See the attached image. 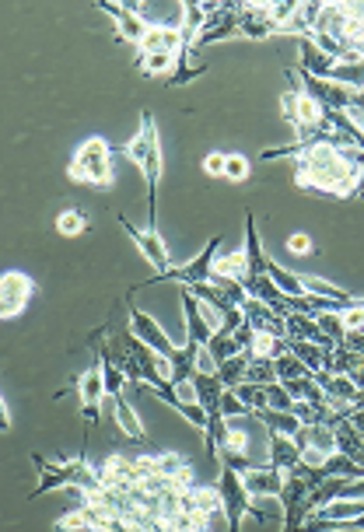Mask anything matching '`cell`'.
I'll use <instances>...</instances> for the list:
<instances>
[{"label": "cell", "mask_w": 364, "mask_h": 532, "mask_svg": "<svg viewBox=\"0 0 364 532\" xmlns=\"http://www.w3.org/2000/svg\"><path fill=\"white\" fill-rule=\"evenodd\" d=\"M364 168L361 147H312L294 158V183L302 189H319L330 196H354Z\"/></svg>", "instance_id": "cell-1"}, {"label": "cell", "mask_w": 364, "mask_h": 532, "mask_svg": "<svg viewBox=\"0 0 364 532\" xmlns=\"http://www.w3.org/2000/svg\"><path fill=\"white\" fill-rule=\"evenodd\" d=\"M123 155L144 176V186H148V228H155V196H158V183H161V140H158L155 112H148V109L140 112V130L130 137V144L123 147Z\"/></svg>", "instance_id": "cell-2"}, {"label": "cell", "mask_w": 364, "mask_h": 532, "mask_svg": "<svg viewBox=\"0 0 364 532\" xmlns=\"http://www.w3.org/2000/svg\"><path fill=\"white\" fill-rule=\"evenodd\" d=\"M67 176H71V183H81V186L112 189L116 176H112V147H109V140L88 137L78 151H74Z\"/></svg>", "instance_id": "cell-3"}, {"label": "cell", "mask_w": 364, "mask_h": 532, "mask_svg": "<svg viewBox=\"0 0 364 532\" xmlns=\"http://www.w3.org/2000/svg\"><path fill=\"white\" fill-rule=\"evenodd\" d=\"M217 498H221V511L228 518V532H242V518L253 515V494L245 490V477L232 470V466H221V477H217Z\"/></svg>", "instance_id": "cell-4"}, {"label": "cell", "mask_w": 364, "mask_h": 532, "mask_svg": "<svg viewBox=\"0 0 364 532\" xmlns=\"http://www.w3.org/2000/svg\"><path fill=\"white\" fill-rule=\"evenodd\" d=\"M225 245V235H214V239L200 249V256H193L189 263L172 266L165 277H151V284H161V280H179L182 288H196V284H210L214 280V260H217V249Z\"/></svg>", "instance_id": "cell-5"}, {"label": "cell", "mask_w": 364, "mask_h": 532, "mask_svg": "<svg viewBox=\"0 0 364 532\" xmlns=\"http://www.w3.org/2000/svg\"><path fill=\"white\" fill-rule=\"evenodd\" d=\"M95 7L105 11V14H112V22H116V35L123 39V43H130L133 50L144 43V35H148V22H144V7L140 4H109V0H95Z\"/></svg>", "instance_id": "cell-6"}, {"label": "cell", "mask_w": 364, "mask_h": 532, "mask_svg": "<svg viewBox=\"0 0 364 532\" xmlns=\"http://www.w3.org/2000/svg\"><path fill=\"white\" fill-rule=\"evenodd\" d=\"M120 224H123V232L133 239V245L144 252V260L155 266V277H165V273L176 266L172 263V256H168V245H165V239L158 235L155 228H144V232H140V228H133L127 217H120Z\"/></svg>", "instance_id": "cell-7"}, {"label": "cell", "mask_w": 364, "mask_h": 532, "mask_svg": "<svg viewBox=\"0 0 364 532\" xmlns=\"http://www.w3.org/2000/svg\"><path fill=\"white\" fill-rule=\"evenodd\" d=\"M127 319H130V333H133V337H140V340L151 347V350H158L161 357H168V361H172V357L179 354L176 340H172V337H168V333H165V329H161V326H158V322L151 319L148 312L133 309L130 301H127Z\"/></svg>", "instance_id": "cell-8"}, {"label": "cell", "mask_w": 364, "mask_h": 532, "mask_svg": "<svg viewBox=\"0 0 364 532\" xmlns=\"http://www.w3.org/2000/svg\"><path fill=\"white\" fill-rule=\"evenodd\" d=\"M32 291H35L32 277L18 273V270H7V273L0 277V316H4V319L22 316L25 305H28V298H32Z\"/></svg>", "instance_id": "cell-9"}, {"label": "cell", "mask_w": 364, "mask_h": 532, "mask_svg": "<svg viewBox=\"0 0 364 532\" xmlns=\"http://www.w3.org/2000/svg\"><path fill=\"white\" fill-rule=\"evenodd\" d=\"M78 393H81V417H84V431H91L95 421H99V410H102V396H105V378L102 368L95 361V368L78 378Z\"/></svg>", "instance_id": "cell-10"}, {"label": "cell", "mask_w": 364, "mask_h": 532, "mask_svg": "<svg viewBox=\"0 0 364 532\" xmlns=\"http://www.w3.org/2000/svg\"><path fill=\"white\" fill-rule=\"evenodd\" d=\"M182 316H186V344L207 347L210 337H214V326H210L207 312H204V301L189 288H182Z\"/></svg>", "instance_id": "cell-11"}, {"label": "cell", "mask_w": 364, "mask_h": 532, "mask_svg": "<svg viewBox=\"0 0 364 532\" xmlns=\"http://www.w3.org/2000/svg\"><path fill=\"white\" fill-rule=\"evenodd\" d=\"M137 53H168L179 56L186 53V43H182V28L176 25H151L144 43L137 46Z\"/></svg>", "instance_id": "cell-12"}, {"label": "cell", "mask_w": 364, "mask_h": 532, "mask_svg": "<svg viewBox=\"0 0 364 532\" xmlns=\"http://www.w3.org/2000/svg\"><path fill=\"white\" fill-rule=\"evenodd\" d=\"M337 63L340 60H333L330 53H322L309 35H302V39H298V71H305V74H312V78L330 81V74H333V67H337Z\"/></svg>", "instance_id": "cell-13"}, {"label": "cell", "mask_w": 364, "mask_h": 532, "mask_svg": "<svg viewBox=\"0 0 364 532\" xmlns=\"http://www.w3.org/2000/svg\"><path fill=\"white\" fill-rule=\"evenodd\" d=\"M281 25L270 14V4H245L242 7V39H266L277 35Z\"/></svg>", "instance_id": "cell-14"}, {"label": "cell", "mask_w": 364, "mask_h": 532, "mask_svg": "<svg viewBox=\"0 0 364 532\" xmlns=\"http://www.w3.org/2000/svg\"><path fill=\"white\" fill-rule=\"evenodd\" d=\"M242 477H245V490H249L253 498H281V494H284L287 473L273 470V466H256V470H249V473H242Z\"/></svg>", "instance_id": "cell-15"}, {"label": "cell", "mask_w": 364, "mask_h": 532, "mask_svg": "<svg viewBox=\"0 0 364 532\" xmlns=\"http://www.w3.org/2000/svg\"><path fill=\"white\" fill-rule=\"evenodd\" d=\"M266 442H270V466H273V470L291 473V470H298V466L305 462V455H302L294 438H287V434H270V431H266Z\"/></svg>", "instance_id": "cell-16"}, {"label": "cell", "mask_w": 364, "mask_h": 532, "mask_svg": "<svg viewBox=\"0 0 364 532\" xmlns=\"http://www.w3.org/2000/svg\"><path fill=\"white\" fill-rule=\"evenodd\" d=\"M193 385H196V403L204 406V413H207V421H217L221 417V396H225V382L217 378V375H204L196 372L189 378Z\"/></svg>", "instance_id": "cell-17"}, {"label": "cell", "mask_w": 364, "mask_h": 532, "mask_svg": "<svg viewBox=\"0 0 364 532\" xmlns=\"http://www.w3.org/2000/svg\"><path fill=\"white\" fill-rule=\"evenodd\" d=\"M253 421H260V424L266 427L270 434H287V438H294V434L305 427L302 421H298V417H294V413H284V410H270V406H266V410H260V413H253Z\"/></svg>", "instance_id": "cell-18"}, {"label": "cell", "mask_w": 364, "mask_h": 532, "mask_svg": "<svg viewBox=\"0 0 364 532\" xmlns=\"http://www.w3.org/2000/svg\"><path fill=\"white\" fill-rule=\"evenodd\" d=\"M133 63H137V71H144L148 78L168 81L172 74H176V63H179V56H168V53H137V56H133Z\"/></svg>", "instance_id": "cell-19"}, {"label": "cell", "mask_w": 364, "mask_h": 532, "mask_svg": "<svg viewBox=\"0 0 364 532\" xmlns=\"http://www.w3.org/2000/svg\"><path fill=\"white\" fill-rule=\"evenodd\" d=\"M112 406H116V421H120V427H123V434L133 438V442H140V445H148V431H144V424H140V417L133 413V406L127 403V396L112 399Z\"/></svg>", "instance_id": "cell-20"}, {"label": "cell", "mask_w": 364, "mask_h": 532, "mask_svg": "<svg viewBox=\"0 0 364 532\" xmlns=\"http://www.w3.org/2000/svg\"><path fill=\"white\" fill-rule=\"evenodd\" d=\"M333 84H343L350 91H364V60H347V63H337L333 74H330Z\"/></svg>", "instance_id": "cell-21"}, {"label": "cell", "mask_w": 364, "mask_h": 532, "mask_svg": "<svg viewBox=\"0 0 364 532\" xmlns=\"http://www.w3.org/2000/svg\"><path fill=\"white\" fill-rule=\"evenodd\" d=\"M249 365H253L249 354H235L232 361H225V365L217 368V378L225 382V389H238V385L245 382V375H249Z\"/></svg>", "instance_id": "cell-22"}, {"label": "cell", "mask_w": 364, "mask_h": 532, "mask_svg": "<svg viewBox=\"0 0 364 532\" xmlns=\"http://www.w3.org/2000/svg\"><path fill=\"white\" fill-rule=\"evenodd\" d=\"M91 228V221H88V214L81 211V207H71V211H60L56 217V232L63 235V239H78Z\"/></svg>", "instance_id": "cell-23"}, {"label": "cell", "mask_w": 364, "mask_h": 532, "mask_svg": "<svg viewBox=\"0 0 364 532\" xmlns=\"http://www.w3.org/2000/svg\"><path fill=\"white\" fill-rule=\"evenodd\" d=\"M214 277H228V280H242L245 277V249H238V252H217V260H214Z\"/></svg>", "instance_id": "cell-24"}, {"label": "cell", "mask_w": 364, "mask_h": 532, "mask_svg": "<svg viewBox=\"0 0 364 532\" xmlns=\"http://www.w3.org/2000/svg\"><path fill=\"white\" fill-rule=\"evenodd\" d=\"M270 277H273V284H277L287 298H305V294H309L305 291V284H302V277H298V273H291V270H284L277 260H270Z\"/></svg>", "instance_id": "cell-25"}, {"label": "cell", "mask_w": 364, "mask_h": 532, "mask_svg": "<svg viewBox=\"0 0 364 532\" xmlns=\"http://www.w3.org/2000/svg\"><path fill=\"white\" fill-rule=\"evenodd\" d=\"M207 350H210V357L217 361V368H221L225 361H232L235 354H238V344H235L232 333H225V329H214V337H210Z\"/></svg>", "instance_id": "cell-26"}, {"label": "cell", "mask_w": 364, "mask_h": 532, "mask_svg": "<svg viewBox=\"0 0 364 532\" xmlns=\"http://www.w3.org/2000/svg\"><path fill=\"white\" fill-rule=\"evenodd\" d=\"M235 396L242 399L253 413H260V410H266L270 406V393H266V385H253V382H242L238 389H232Z\"/></svg>", "instance_id": "cell-27"}, {"label": "cell", "mask_w": 364, "mask_h": 532, "mask_svg": "<svg viewBox=\"0 0 364 532\" xmlns=\"http://www.w3.org/2000/svg\"><path fill=\"white\" fill-rule=\"evenodd\" d=\"M245 382H253V385H277V382H281V378H277V365H273L270 357H253Z\"/></svg>", "instance_id": "cell-28"}, {"label": "cell", "mask_w": 364, "mask_h": 532, "mask_svg": "<svg viewBox=\"0 0 364 532\" xmlns=\"http://www.w3.org/2000/svg\"><path fill=\"white\" fill-rule=\"evenodd\" d=\"M186 60H189V53H179L176 74L165 81V88H179V84H189V81H196V78H204V74H207V63H196V67H189Z\"/></svg>", "instance_id": "cell-29"}, {"label": "cell", "mask_w": 364, "mask_h": 532, "mask_svg": "<svg viewBox=\"0 0 364 532\" xmlns=\"http://www.w3.org/2000/svg\"><path fill=\"white\" fill-rule=\"evenodd\" d=\"M315 322H319V329L326 333V340H333L337 347H343V340H347V322H343V312H322Z\"/></svg>", "instance_id": "cell-30"}, {"label": "cell", "mask_w": 364, "mask_h": 532, "mask_svg": "<svg viewBox=\"0 0 364 532\" xmlns=\"http://www.w3.org/2000/svg\"><path fill=\"white\" fill-rule=\"evenodd\" d=\"M273 365H277V378H281V382H294V378H309V375H312L291 350H287L284 357H277Z\"/></svg>", "instance_id": "cell-31"}, {"label": "cell", "mask_w": 364, "mask_h": 532, "mask_svg": "<svg viewBox=\"0 0 364 532\" xmlns=\"http://www.w3.org/2000/svg\"><path fill=\"white\" fill-rule=\"evenodd\" d=\"M221 417H225V421H238V417L253 421V410H249L242 399L235 396L232 389H225V396H221Z\"/></svg>", "instance_id": "cell-32"}, {"label": "cell", "mask_w": 364, "mask_h": 532, "mask_svg": "<svg viewBox=\"0 0 364 532\" xmlns=\"http://www.w3.org/2000/svg\"><path fill=\"white\" fill-rule=\"evenodd\" d=\"M249 176H253L249 158H242V155H228V165H225V179H228V183H245Z\"/></svg>", "instance_id": "cell-33"}, {"label": "cell", "mask_w": 364, "mask_h": 532, "mask_svg": "<svg viewBox=\"0 0 364 532\" xmlns=\"http://www.w3.org/2000/svg\"><path fill=\"white\" fill-rule=\"evenodd\" d=\"M298 99H302V88H291L281 95V109H284V119L291 127H298Z\"/></svg>", "instance_id": "cell-34"}, {"label": "cell", "mask_w": 364, "mask_h": 532, "mask_svg": "<svg viewBox=\"0 0 364 532\" xmlns=\"http://www.w3.org/2000/svg\"><path fill=\"white\" fill-rule=\"evenodd\" d=\"M266 393H270V410H284V413L294 410V399L287 396V389L281 382H277V385H266Z\"/></svg>", "instance_id": "cell-35"}, {"label": "cell", "mask_w": 364, "mask_h": 532, "mask_svg": "<svg viewBox=\"0 0 364 532\" xmlns=\"http://www.w3.org/2000/svg\"><path fill=\"white\" fill-rule=\"evenodd\" d=\"M287 249H291L294 256H309V252H312V239H309L305 232H294V235L287 239Z\"/></svg>", "instance_id": "cell-36"}, {"label": "cell", "mask_w": 364, "mask_h": 532, "mask_svg": "<svg viewBox=\"0 0 364 532\" xmlns=\"http://www.w3.org/2000/svg\"><path fill=\"white\" fill-rule=\"evenodd\" d=\"M225 165H228V155L210 151L207 158H204V172H207V176H225Z\"/></svg>", "instance_id": "cell-37"}, {"label": "cell", "mask_w": 364, "mask_h": 532, "mask_svg": "<svg viewBox=\"0 0 364 532\" xmlns=\"http://www.w3.org/2000/svg\"><path fill=\"white\" fill-rule=\"evenodd\" d=\"M343 417H347V424L354 427V431H358V434H361V438H364V410H361V406H354V410H347Z\"/></svg>", "instance_id": "cell-38"}, {"label": "cell", "mask_w": 364, "mask_h": 532, "mask_svg": "<svg viewBox=\"0 0 364 532\" xmlns=\"http://www.w3.org/2000/svg\"><path fill=\"white\" fill-rule=\"evenodd\" d=\"M0 413H4V421H0V427L7 431V427H11V413H7V399H0Z\"/></svg>", "instance_id": "cell-39"}, {"label": "cell", "mask_w": 364, "mask_h": 532, "mask_svg": "<svg viewBox=\"0 0 364 532\" xmlns=\"http://www.w3.org/2000/svg\"><path fill=\"white\" fill-rule=\"evenodd\" d=\"M354 196H358V200H364V168H361V176H358V186H354Z\"/></svg>", "instance_id": "cell-40"}, {"label": "cell", "mask_w": 364, "mask_h": 532, "mask_svg": "<svg viewBox=\"0 0 364 532\" xmlns=\"http://www.w3.org/2000/svg\"><path fill=\"white\" fill-rule=\"evenodd\" d=\"M361 60H364V56H361Z\"/></svg>", "instance_id": "cell-41"}]
</instances>
